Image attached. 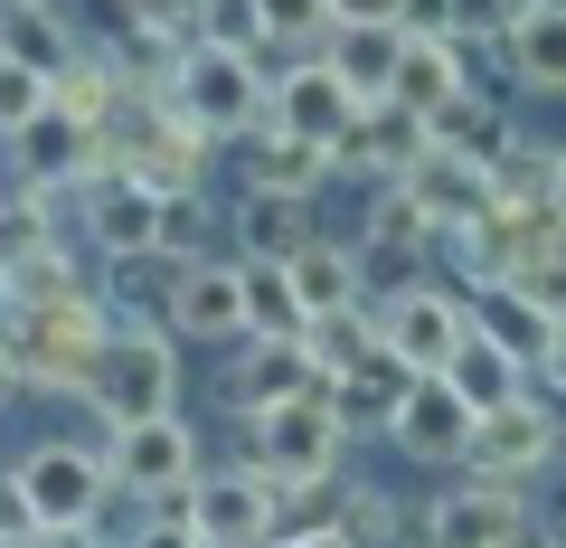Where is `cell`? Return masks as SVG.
<instances>
[{
    "label": "cell",
    "mask_w": 566,
    "mask_h": 548,
    "mask_svg": "<svg viewBox=\"0 0 566 548\" xmlns=\"http://www.w3.org/2000/svg\"><path fill=\"white\" fill-rule=\"evenodd\" d=\"M237 227H245V265L303 256V199H237Z\"/></svg>",
    "instance_id": "836d02e7"
},
{
    "label": "cell",
    "mask_w": 566,
    "mask_h": 548,
    "mask_svg": "<svg viewBox=\"0 0 566 548\" xmlns=\"http://www.w3.org/2000/svg\"><path fill=\"white\" fill-rule=\"evenodd\" d=\"M170 114H180V123H199L208 143H245V133L264 123V66L189 48V58L170 66Z\"/></svg>",
    "instance_id": "277c9868"
},
{
    "label": "cell",
    "mask_w": 566,
    "mask_h": 548,
    "mask_svg": "<svg viewBox=\"0 0 566 548\" xmlns=\"http://www.w3.org/2000/svg\"><path fill=\"white\" fill-rule=\"evenodd\" d=\"M501 548H566V539H557V529H547V520H520V529H510Z\"/></svg>",
    "instance_id": "60d3db41"
},
{
    "label": "cell",
    "mask_w": 566,
    "mask_h": 548,
    "mask_svg": "<svg viewBox=\"0 0 566 548\" xmlns=\"http://www.w3.org/2000/svg\"><path fill=\"white\" fill-rule=\"evenodd\" d=\"M378 341V322H368V303H349V312H322V322H303V360H312V379H340V369H359V350Z\"/></svg>",
    "instance_id": "1f68e13d"
},
{
    "label": "cell",
    "mask_w": 566,
    "mask_h": 548,
    "mask_svg": "<svg viewBox=\"0 0 566 548\" xmlns=\"http://www.w3.org/2000/svg\"><path fill=\"white\" fill-rule=\"evenodd\" d=\"M566 454V426H557V406L547 397H510L501 416H482L472 426V483H528V473H547Z\"/></svg>",
    "instance_id": "ba28073f"
},
{
    "label": "cell",
    "mask_w": 566,
    "mask_h": 548,
    "mask_svg": "<svg viewBox=\"0 0 566 548\" xmlns=\"http://www.w3.org/2000/svg\"><path fill=\"white\" fill-rule=\"evenodd\" d=\"M237 170H245V199H322L331 189V152L322 143H293V133H274V123H255V133H245V152H237Z\"/></svg>",
    "instance_id": "9a60e30c"
},
{
    "label": "cell",
    "mask_w": 566,
    "mask_h": 548,
    "mask_svg": "<svg viewBox=\"0 0 566 548\" xmlns=\"http://www.w3.org/2000/svg\"><path fill=\"white\" fill-rule=\"evenodd\" d=\"M170 293H180V265L170 256H123V265H104V312H133V331L151 322V312H170Z\"/></svg>",
    "instance_id": "f1b7e54d"
},
{
    "label": "cell",
    "mask_w": 566,
    "mask_h": 548,
    "mask_svg": "<svg viewBox=\"0 0 566 548\" xmlns=\"http://www.w3.org/2000/svg\"><path fill=\"white\" fill-rule=\"evenodd\" d=\"M180 520L199 529L208 548H264L274 539V483H264L255 464L245 473H199V483L180 492Z\"/></svg>",
    "instance_id": "9c48e42d"
},
{
    "label": "cell",
    "mask_w": 566,
    "mask_h": 548,
    "mask_svg": "<svg viewBox=\"0 0 566 548\" xmlns=\"http://www.w3.org/2000/svg\"><path fill=\"white\" fill-rule=\"evenodd\" d=\"M0 548H29V539H0Z\"/></svg>",
    "instance_id": "bcb514c9"
},
{
    "label": "cell",
    "mask_w": 566,
    "mask_h": 548,
    "mask_svg": "<svg viewBox=\"0 0 566 548\" xmlns=\"http://www.w3.org/2000/svg\"><path fill=\"white\" fill-rule=\"evenodd\" d=\"M39 114H48V76H29V66L0 58V143H20Z\"/></svg>",
    "instance_id": "d590c367"
},
{
    "label": "cell",
    "mask_w": 566,
    "mask_h": 548,
    "mask_svg": "<svg viewBox=\"0 0 566 548\" xmlns=\"http://www.w3.org/2000/svg\"><path fill=\"white\" fill-rule=\"evenodd\" d=\"M340 445H349V426L331 416V379H312L303 397H283V406L255 416V473L264 483H331Z\"/></svg>",
    "instance_id": "3957f363"
},
{
    "label": "cell",
    "mask_w": 566,
    "mask_h": 548,
    "mask_svg": "<svg viewBox=\"0 0 566 548\" xmlns=\"http://www.w3.org/2000/svg\"><path fill=\"white\" fill-rule=\"evenodd\" d=\"M245 341H303V303L283 285V265H245Z\"/></svg>",
    "instance_id": "d6a6232c"
},
{
    "label": "cell",
    "mask_w": 566,
    "mask_h": 548,
    "mask_svg": "<svg viewBox=\"0 0 566 548\" xmlns=\"http://www.w3.org/2000/svg\"><path fill=\"white\" fill-rule=\"evenodd\" d=\"M547 199L566 208V143H547Z\"/></svg>",
    "instance_id": "7bdbcfd3"
},
{
    "label": "cell",
    "mask_w": 566,
    "mask_h": 548,
    "mask_svg": "<svg viewBox=\"0 0 566 548\" xmlns=\"http://www.w3.org/2000/svg\"><path fill=\"white\" fill-rule=\"evenodd\" d=\"M10 492L29 502L39 529H95V510H104V454L76 445V435H48V445L20 454Z\"/></svg>",
    "instance_id": "5b68a950"
},
{
    "label": "cell",
    "mask_w": 566,
    "mask_h": 548,
    "mask_svg": "<svg viewBox=\"0 0 566 548\" xmlns=\"http://www.w3.org/2000/svg\"><path fill=\"white\" fill-rule=\"evenodd\" d=\"M48 114L76 123V133H104V123L123 114V76L104 66V48H76V58L48 76Z\"/></svg>",
    "instance_id": "7402d4cb"
},
{
    "label": "cell",
    "mask_w": 566,
    "mask_h": 548,
    "mask_svg": "<svg viewBox=\"0 0 566 548\" xmlns=\"http://www.w3.org/2000/svg\"><path fill=\"white\" fill-rule=\"evenodd\" d=\"M520 520H538L520 483H463L416 520V548H501Z\"/></svg>",
    "instance_id": "7c38bea8"
},
{
    "label": "cell",
    "mask_w": 566,
    "mask_h": 548,
    "mask_svg": "<svg viewBox=\"0 0 566 548\" xmlns=\"http://www.w3.org/2000/svg\"><path fill=\"white\" fill-rule=\"evenodd\" d=\"M444 387L472 406V426H482V416H501L510 397H528V369H520V360H501L491 341H472V331H463V350L444 360Z\"/></svg>",
    "instance_id": "d4e9b609"
},
{
    "label": "cell",
    "mask_w": 566,
    "mask_h": 548,
    "mask_svg": "<svg viewBox=\"0 0 566 548\" xmlns=\"http://www.w3.org/2000/svg\"><path fill=\"white\" fill-rule=\"evenodd\" d=\"M264 123L293 133V143H322V152H331L349 123H359V95H349L322 58H293L283 76H264Z\"/></svg>",
    "instance_id": "30bf717a"
},
{
    "label": "cell",
    "mask_w": 566,
    "mask_h": 548,
    "mask_svg": "<svg viewBox=\"0 0 566 548\" xmlns=\"http://www.w3.org/2000/svg\"><path fill=\"white\" fill-rule=\"evenodd\" d=\"M170 341H245V265H237V256L180 265V293H170Z\"/></svg>",
    "instance_id": "4fadbf2b"
},
{
    "label": "cell",
    "mask_w": 566,
    "mask_h": 548,
    "mask_svg": "<svg viewBox=\"0 0 566 548\" xmlns=\"http://www.w3.org/2000/svg\"><path fill=\"white\" fill-rule=\"evenodd\" d=\"M538 369H547V387H566V331H547V350H538Z\"/></svg>",
    "instance_id": "b9f144b4"
},
{
    "label": "cell",
    "mask_w": 566,
    "mask_h": 548,
    "mask_svg": "<svg viewBox=\"0 0 566 548\" xmlns=\"http://www.w3.org/2000/svg\"><path fill=\"white\" fill-rule=\"evenodd\" d=\"M303 387H312V360H303V341H245V360L227 369V406H237L245 426H255L264 406L303 397Z\"/></svg>",
    "instance_id": "44dd1931"
},
{
    "label": "cell",
    "mask_w": 566,
    "mask_h": 548,
    "mask_svg": "<svg viewBox=\"0 0 566 548\" xmlns=\"http://www.w3.org/2000/svg\"><path fill=\"white\" fill-rule=\"evenodd\" d=\"M501 58L520 95H566V0H538V10H510L501 29Z\"/></svg>",
    "instance_id": "ac0fdd59"
},
{
    "label": "cell",
    "mask_w": 566,
    "mask_h": 548,
    "mask_svg": "<svg viewBox=\"0 0 566 548\" xmlns=\"http://www.w3.org/2000/svg\"><path fill=\"white\" fill-rule=\"evenodd\" d=\"M189 48L264 66V10H255V0H208V10H189Z\"/></svg>",
    "instance_id": "f546056e"
},
{
    "label": "cell",
    "mask_w": 566,
    "mask_h": 548,
    "mask_svg": "<svg viewBox=\"0 0 566 548\" xmlns=\"http://www.w3.org/2000/svg\"><path fill=\"white\" fill-rule=\"evenodd\" d=\"M340 529L349 548H397L406 539V520H397V492H378V483H340Z\"/></svg>",
    "instance_id": "e575fe53"
},
{
    "label": "cell",
    "mask_w": 566,
    "mask_h": 548,
    "mask_svg": "<svg viewBox=\"0 0 566 548\" xmlns=\"http://www.w3.org/2000/svg\"><path fill=\"white\" fill-rule=\"evenodd\" d=\"M0 58L29 66V76H57V66L76 58V29H66L48 0H20V10H0Z\"/></svg>",
    "instance_id": "4316f807"
},
{
    "label": "cell",
    "mask_w": 566,
    "mask_h": 548,
    "mask_svg": "<svg viewBox=\"0 0 566 548\" xmlns=\"http://www.w3.org/2000/svg\"><path fill=\"white\" fill-rule=\"evenodd\" d=\"M114 341V312H104V293H85V303H57V312H10L0 322V369H10V387L20 397H85L95 387V350Z\"/></svg>",
    "instance_id": "6da1fadb"
},
{
    "label": "cell",
    "mask_w": 566,
    "mask_h": 548,
    "mask_svg": "<svg viewBox=\"0 0 566 548\" xmlns=\"http://www.w3.org/2000/svg\"><path fill=\"white\" fill-rule=\"evenodd\" d=\"M397 48H406V10H349L340 39L322 48V66L359 104H387V85H397Z\"/></svg>",
    "instance_id": "5bb4252c"
},
{
    "label": "cell",
    "mask_w": 566,
    "mask_h": 548,
    "mask_svg": "<svg viewBox=\"0 0 566 548\" xmlns=\"http://www.w3.org/2000/svg\"><path fill=\"white\" fill-rule=\"evenodd\" d=\"M463 322H472V341H491L501 360H520V369H538V350H547V322H538V312H528L510 285L463 293Z\"/></svg>",
    "instance_id": "484cf974"
},
{
    "label": "cell",
    "mask_w": 566,
    "mask_h": 548,
    "mask_svg": "<svg viewBox=\"0 0 566 548\" xmlns=\"http://www.w3.org/2000/svg\"><path fill=\"white\" fill-rule=\"evenodd\" d=\"M199 483V435H189V416H161V426H123L114 445H104V492H133V502H180V492Z\"/></svg>",
    "instance_id": "8992f818"
},
{
    "label": "cell",
    "mask_w": 566,
    "mask_h": 548,
    "mask_svg": "<svg viewBox=\"0 0 566 548\" xmlns=\"http://www.w3.org/2000/svg\"><path fill=\"white\" fill-rule=\"evenodd\" d=\"M331 162H340V170H368L378 189L406 180V170L424 162V114H406V104H359V123L331 143Z\"/></svg>",
    "instance_id": "e0dca14e"
},
{
    "label": "cell",
    "mask_w": 566,
    "mask_h": 548,
    "mask_svg": "<svg viewBox=\"0 0 566 548\" xmlns=\"http://www.w3.org/2000/svg\"><path fill=\"white\" fill-rule=\"evenodd\" d=\"M406 379H416V369H406L387 341H368L359 369H340V379H331V416H340V426H368V416H378V426H387V406L406 397Z\"/></svg>",
    "instance_id": "cb8c5ba5"
},
{
    "label": "cell",
    "mask_w": 566,
    "mask_h": 548,
    "mask_svg": "<svg viewBox=\"0 0 566 548\" xmlns=\"http://www.w3.org/2000/svg\"><path fill=\"white\" fill-rule=\"evenodd\" d=\"M48 246H66L57 208H48V199H29V189H10V199H0V275H20V265H39Z\"/></svg>",
    "instance_id": "4dcf8cb0"
},
{
    "label": "cell",
    "mask_w": 566,
    "mask_h": 548,
    "mask_svg": "<svg viewBox=\"0 0 566 548\" xmlns=\"http://www.w3.org/2000/svg\"><path fill=\"white\" fill-rule=\"evenodd\" d=\"M29 548H104L95 529H29Z\"/></svg>",
    "instance_id": "ab89813d"
},
{
    "label": "cell",
    "mask_w": 566,
    "mask_h": 548,
    "mask_svg": "<svg viewBox=\"0 0 566 548\" xmlns=\"http://www.w3.org/2000/svg\"><path fill=\"white\" fill-rule=\"evenodd\" d=\"M283 548H349V539H340V529H322V539H283Z\"/></svg>",
    "instance_id": "ee69618b"
},
{
    "label": "cell",
    "mask_w": 566,
    "mask_h": 548,
    "mask_svg": "<svg viewBox=\"0 0 566 548\" xmlns=\"http://www.w3.org/2000/svg\"><path fill=\"white\" fill-rule=\"evenodd\" d=\"M283 285H293L303 322L349 312V303H359V246H322V237H303V256H283Z\"/></svg>",
    "instance_id": "603a6c76"
},
{
    "label": "cell",
    "mask_w": 566,
    "mask_h": 548,
    "mask_svg": "<svg viewBox=\"0 0 566 548\" xmlns=\"http://www.w3.org/2000/svg\"><path fill=\"white\" fill-rule=\"evenodd\" d=\"M368 322H378V341L397 350L416 379H444V360L463 350V293H444V285H406V293H387V303H368Z\"/></svg>",
    "instance_id": "52a82bcc"
},
{
    "label": "cell",
    "mask_w": 566,
    "mask_h": 548,
    "mask_svg": "<svg viewBox=\"0 0 566 548\" xmlns=\"http://www.w3.org/2000/svg\"><path fill=\"white\" fill-rule=\"evenodd\" d=\"M85 237H95L104 265H123V256H161V199H151V189H133V180L85 189Z\"/></svg>",
    "instance_id": "d6986e66"
},
{
    "label": "cell",
    "mask_w": 566,
    "mask_h": 548,
    "mask_svg": "<svg viewBox=\"0 0 566 548\" xmlns=\"http://www.w3.org/2000/svg\"><path fill=\"white\" fill-rule=\"evenodd\" d=\"M133 548H208V539H199V529L180 520V502H161V510H151V520L133 529Z\"/></svg>",
    "instance_id": "f35d334b"
},
{
    "label": "cell",
    "mask_w": 566,
    "mask_h": 548,
    "mask_svg": "<svg viewBox=\"0 0 566 548\" xmlns=\"http://www.w3.org/2000/svg\"><path fill=\"white\" fill-rule=\"evenodd\" d=\"M10 397H20V387H10V369H0V406H10Z\"/></svg>",
    "instance_id": "f6af8a7d"
},
{
    "label": "cell",
    "mask_w": 566,
    "mask_h": 548,
    "mask_svg": "<svg viewBox=\"0 0 566 548\" xmlns=\"http://www.w3.org/2000/svg\"><path fill=\"white\" fill-rule=\"evenodd\" d=\"M406 199L424 208L434 237H453V227H472L491 208V189H482V162H463V152H424V162L406 170Z\"/></svg>",
    "instance_id": "ffe728a7"
},
{
    "label": "cell",
    "mask_w": 566,
    "mask_h": 548,
    "mask_svg": "<svg viewBox=\"0 0 566 548\" xmlns=\"http://www.w3.org/2000/svg\"><path fill=\"white\" fill-rule=\"evenodd\" d=\"M85 406H95L104 426H161V416H180V341H170L161 322H114V341L95 350V387H85Z\"/></svg>",
    "instance_id": "7a4b0ae2"
},
{
    "label": "cell",
    "mask_w": 566,
    "mask_h": 548,
    "mask_svg": "<svg viewBox=\"0 0 566 548\" xmlns=\"http://www.w3.org/2000/svg\"><path fill=\"white\" fill-rule=\"evenodd\" d=\"M387 445L406 464H463L472 454V406L444 379H406V397L387 406Z\"/></svg>",
    "instance_id": "8fae6325"
},
{
    "label": "cell",
    "mask_w": 566,
    "mask_h": 548,
    "mask_svg": "<svg viewBox=\"0 0 566 548\" xmlns=\"http://www.w3.org/2000/svg\"><path fill=\"white\" fill-rule=\"evenodd\" d=\"M368 237H359V256H397V265H416L424 246H434V227H424V208L406 199V180H387V189H368Z\"/></svg>",
    "instance_id": "83f0119b"
},
{
    "label": "cell",
    "mask_w": 566,
    "mask_h": 548,
    "mask_svg": "<svg viewBox=\"0 0 566 548\" xmlns=\"http://www.w3.org/2000/svg\"><path fill=\"white\" fill-rule=\"evenodd\" d=\"M510 293H520L547 331H566V256H547V265H528V275H510Z\"/></svg>",
    "instance_id": "74e56055"
},
{
    "label": "cell",
    "mask_w": 566,
    "mask_h": 548,
    "mask_svg": "<svg viewBox=\"0 0 566 548\" xmlns=\"http://www.w3.org/2000/svg\"><path fill=\"white\" fill-rule=\"evenodd\" d=\"M463 85H472V58L444 39V20H416V10H406V48H397V85H387V104L434 114V104H453Z\"/></svg>",
    "instance_id": "2e32d148"
},
{
    "label": "cell",
    "mask_w": 566,
    "mask_h": 548,
    "mask_svg": "<svg viewBox=\"0 0 566 548\" xmlns=\"http://www.w3.org/2000/svg\"><path fill=\"white\" fill-rule=\"evenodd\" d=\"M199 246H208V189L161 199V256H170V265H199Z\"/></svg>",
    "instance_id": "8d00e7d4"
}]
</instances>
